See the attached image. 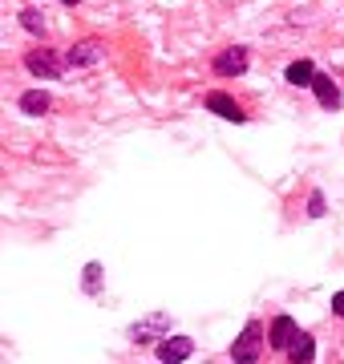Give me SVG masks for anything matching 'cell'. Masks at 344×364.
<instances>
[{"instance_id":"1","label":"cell","mask_w":344,"mask_h":364,"mask_svg":"<svg viewBox=\"0 0 344 364\" xmlns=\"http://www.w3.org/2000/svg\"><path fill=\"white\" fill-rule=\"evenodd\" d=\"M259 348H264V328H259V320H247V328L231 344V356H235V364H252L259 360Z\"/></svg>"},{"instance_id":"2","label":"cell","mask_w":344,"mask_h":364,"mask_svg":"<svg viewBox=\"0 0 344 364\" xmlns=\"http://www.w3.org/2000/svg\"><path fill=\"white\" fill-rule=\"evenodd\" d=\"M247 65H252V53L243 49V45H231V49H223L211 61V69L219 77H239V73H247Z\"/></svg>"},{"instance_id":"3","label":"cell","mask_w":344,"mask_h":364,"mask_svg":"<svg viewBox=\"0 0 344 364\" xmlns=\"http://www.w3.org/2000/svg\"><path fill=\"white\" fill-rule=\"evenodd\" d=\"M69 61L65 57H57L53 49H33L25 53V69L28 73H37V77H61V69H65Z\"/></svg>"},{"instance_id":"4","label":"cell","mask_w":344,"mask_h":364,"mask_svg":"<svg viewBox=\"0 0 344 364\" xmlns=\"http://www.w3.org/2000/svg\"><path fill=\"white\" fill-rule=\"evenodd\" d=\"M106 57V45L97 37H85V41H77L73 49L65 53V61H69V69H85V65H97Z\"/></svg>"},{"instance_id":"5","label":"cell","mask_w":344,"mask_h":364,"mask_svg":"<svg viewBox=\"0 0 344 364\" xmlns=\"http://www.w3.org/2000/svg\"><path fill=\"white\" fill-rule=\"evenodd\" d=\"M162 332H171V316L154 312V316H146V320H138V324L130 328V340H134V344H154Z\"/></svg>"},{"instance_id":"6","label":"cell","mask_w":344,"mask_h":364,"mask_svg":"<svg viewBox=\"0 0 344 364\" xmlns=\"http://www.w3.org/2000/svg\"><path fill=\"white\" fill-rule=\"evenodd\" d=\"M296 336H300V328H296V320H291V316H276V320H272V328H267V344H272L276 352H288Z\"/></svg>"},{"instance_id":"7","label":"cell","mask_w":344,"mask_h":364,"mask_svg":"<svg viewBox=\"0 0 344 364\" xmlns=\"http://www.w3.org/2000/svg\"><path fill=\"white\" fill-rule=\"evenodd\" d=\"M190 352H195V344H190L186 336H166V340L158 344V360H166V364H183L186 356H190Z\"/></svg>"},{"instance_id":"8","label":"cell","mask_w":344,"mask_h":364,"mask_svg":"<svg viewBox=\"0 0 344 364\" xmlns=\"http://www.w3.org/2000/svg\"><path fill=\"white\" fill-rule=\"evenodd\" d=\"M203 105H207L211 114L227 117V122H243V109H239V105L227 97V93H207V97H203Z\"/></svg>"},{"instance_id":"9","label":"cell","mask_w":344,"mask_h":364,"mask_svg":"<svg viewBox=\"0 0 344 364\" xmlns=\"http://www.w3.org/2000/svg\"><path fill=\"white\" fill-rule=\"evenodd\" d=\"M312 93H316V102L324 105V109H336V105H340V90H336V81L324 77V73H316V81H312Z\"/></svg>"},{"instance_id":"10","label":"cell","mask_w":344,"mask_h":364,"mask_svg":"<svg viewBox=\"0 0 344 364\" xmlns=\"http://www.w3.org/2000/svg\"><path fill=\"white\" fill-rule=\"evenodd\" d=\"M284 77H288L291 85H312V81H316V65H312V61H291Z\"/></svg>"},{"instance_id":"11","label":"cell","mask_w":344,"mask_h":364,"mask_svg":"<svg viewBox=\"0 0 344 364\" xmlns=\"http://www.w3.org/2000/svg\"><path fill=\"white\" fill-rule=\"evenodd\" d=\"M312 356H316V344H312V336H304V332H300V336L291 340V348H288V360H296V364H308Z\"/></svg>"},{"instance_id":"12","label":"cell","mask_w":344,"mask_h":364,"mask_svg":"<svg viewBox=\"0 0 344 364\" xmlns=\"http://www.w3.org/2000/svg\"><path fill=\"white\" fill-rule=\"evenodd\" d=\"M49 105H53V102H49V93H37V90H33V93H21V109H25V114H33V117H37V114H49Z\"/></svg>"},{"instance_id":"13","label":"cell","mask_w":344,"mask_h":364,"mask_svg":"<svg viewBox=\"0 0 344 364\" xmlns=\"http://www.w3.org/2000/svg\"><path fill=\"white\" fill-rule=\"evenodd\" d=\"M85 296H97V291H102V263L93 259V263H85Z\"/></svg>"},{"instance_id":"14","label":"cell","mask_w":344,"mask_h":364,"mask_svg":"<svg viewBox=\"0 0 344 364\" xmlns=\"http://www.w3.org/2000/svg\"><path fill=\"white\" fill-rule=\"evenodd\" d=\"M21 25H25L28 33H37V37H41V33H45V16L33 13V9H25V13H21Z\"/></svg>"},{"instance_id":"15","label":"cell","mask_w":344,"mask_h":364,"mask_svg":"<svg viewBox=\"0 0 344 364\" xmlns=\"http://www.w3.org/2000/svg\"><path fill=\"white\" fill-rule=\"evenodd\" d=\"M308 215H312V219H320V215H324V195H320V191H312V195H308Z\"/></svg>"},{"instance_id":"16","label":"cell","mask_w":344,"mask_h":364,"mask_svg":"<svg viewBox=\"0 0 344 364\" xmlns=\"http://www.w3.org/2000/svg\"><path fill=\"white\" fill-rule=\"evenodd\" d=\"M332 312L344 316V291H336V296H332Z\"/></svg>"},{"instance_id":"17","label":"cell","mask_w":344,"mask_h":364,"mask_svg":"<svg viewBox=\"0 0 344 364\" xmlns=\"http://www.w3.org/2000/svg\"><path fill=\"white\" fill-rule=\"evenodd\" d=\"M61 4H69V9H73V4H81V0H61Z\"/></svg>"}]
</instances>
